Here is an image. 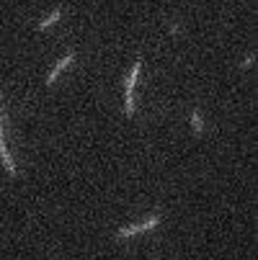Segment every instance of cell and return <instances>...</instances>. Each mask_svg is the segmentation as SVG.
<instances>
[{"label":"cell","instance_id":"cell-2","mask_svg":"<svg viewBox=\"0 0 258 260\" xmlns=\"http://www.w3.org/2000/svg\"><path fill=\"white\" fill-rule=\"evenodd\" d=\"M160 224V214H153V216H147L142 224H132V227H122V230H117V240H127V237H132V235H137V232H150V230H155Z\"/></svg>","mask_w":258,"mask_h":260},{"label":"cell","instance_id":"cell-5","mask_svg":"<svg viewBox=\"0 0 258 260\" xmlns=\"http://www.w3.org/2000/svg\"><path fill=\"white\" fill-rule=\"evenodd\" d=\"M60 16H62V11H60V8H57V11H54V13H49V18H44V21H42V23H39V26H36V28H39V31H44V28H49V26H52V23H57V21H60Z\"/></svg>","mask_w":258,"mask_h":260},{"label":"cell","instance_id":"cell-4","mask_svg":"<svg viewBox=\"0 0 258 260\" xmlns=\"http://www.w3.org/2000/svg\"><path fill=\"white\" fill-rule=\"evenodd\" d=\"M72 59H75V54H72V52H70V54H65V57H62V59H60V62L54 64V70L49 72V78H47V85H54V80H57V75H60V72H62V70H65V67H67L70 62H72Z\"/></svg>","mask_w":258,"mask_h":260},{"label":"cell","instance_id":"cell-3","mask_svg":"<svg viewBox=\"0 0 258 260\" xmlns=\"http://www.w3.org/2000/svg\"><path fill=\"white\" fill-rule=\"evenodd\" d=\"M0 160H3L8 175H18L16 170V162L11 160V152H8V147H6V137H3V116H0Z\"/></svg>","mask_w":258,"mask_h":260},{"label":"cell","instance_id":"cell-1","mask_svg":"<svg viewBox=\"0 0 258 260\" xmlns=\"http://www.w3.org/2000/svg\"><path fill=\"white\" fill-rule=\"evenodd\" d=\"M139 70H142V59L134 62L129 78H127V90H124V114L127 116H134V85H137V78H139Z\"/></svg>","mask_w":258,"mask_h":260},{"label":"cell","instance_id":"cell-6","mask_svg":"<svg viewBox=\"0 0 258 260\" xmlns=\"http://www.w3.org/2000/svg\"><path fill=\"white\" fill-rule=\"evenodd\" d=\"M191 124H194V132H196V134H202L204 124H202V116H199V111H194V114H191Z\"/></svg>","mask_w":258,"mask_h":260}]
</instances>
